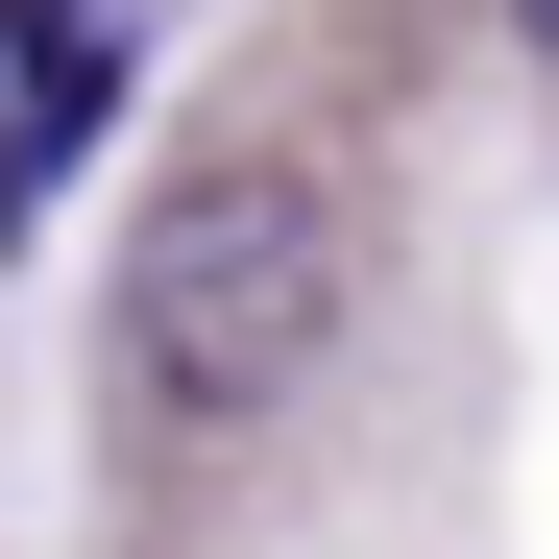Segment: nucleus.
I'll list each match as a JSON object with an SVG mask.
<instances>
[{
	"mask_svg": "<svg viewBox=\"0 0 559 559\" xmlns=\"http://www.w3.org/2000/svg\"><path fill=\"white\" fill-rule=\"evenodd\" d=\"M511 25H535V49H559V0H511Z\"/></svg>",
	"mask_w": 559,
	"mask_h": 559,
	"instance_id": "nucleus-3",
	"label": "nucleus"
},
{
	"mask_svg": "<svg viewBox=\"0 0 559 559\" xmlns=\"http://www.w3.org/2000/svg\"><path fill=\"white\" fill-rule=\"evenodd\" d=\"M341 293H365L341 195H317L293 146H219V170H170V195H146L98 365H122V414H146V438H267V414L341 365Z\"/></svg>",
	"mask_w": 559,
	"mask_h": 559,
	"instance_id": "nucleus-1",
	"label": "nucleus"
},
{
	"mask_svg": "<svg viewBox=\"0 0 559 559\" xmlns=\"http://www.w3.org/2000/svg\"><path fill=\"white\" fill-rule=\"evenodd\" d=\"M98 98H122V0H0V243L49 219V170L98 146Z\"/></svg>",
	"mask_w": 559,
	"mask_h": 559,
	"instance_id": "nucleus-2",
	"label": "nucleus"
}]
</instances>
